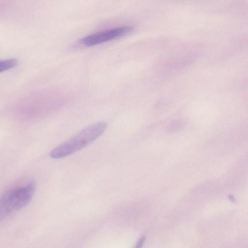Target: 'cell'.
<instances>
[{"label":"cell","mask_w":248,"mask_h":248,"mask_svg":"<svg viewBox=\"0 0 248 248\" xmlns=\"http://www.w3.org/2000/svg\"><path fill=\"white\" fill-rule=\"evenodd\" d=\"M36 187L35 182H30L5 192L0 200V220L28 205L34 195Z\"/></svg>","instance_id":"2"},{"label":"cell","mask_w":248,"mask_h":248,"mask_svg":"<svg viewBox=\"0 0 248 248\" xmlns=\"http://www.w3.org/2000/svg\"><path fill=\"white\" fill-rule=\"evenodd\" d=\"M134 30L132 26H121L90 34L83 38L80 42L86 46H94L125 36Z\"/></svg>","instance_id":"3"},{"label":"cell","mask_w":248,"mask_h":248,"mask_svg":"<svg viewBox=\"0 0 248 248\" xmlns=\"http://www.w3.org/2000/svg\"><path fill=\"white\" fill-rule=\"evenodd\" d=\"M145 240V238L144 237H141L138 242L137 244H136V248H140L141 245L143 244L144 241Z\"/></svg>","instance_id":"5"},{"label":"cell","mask_w":248,"mask_h":248,"mask_svg":"<svg viewBox=\"0 0 248 248\" xmlns=\"http://www.w3.org/2000/svg\"><path fill=\"white\" fill-rule=\"evenodd\" d=\"M181 125L180 122H175L173 124L170 126L171 129H176Z\"/></svg>","instance_id":"6"},{"label":"cell","mask_w":248,"mask_h":248,"mask_svg":"<svg viewBox=\"0 0 248 248\" xmlns=\"http://www.w3.org/2000/svg\"><path fill=\"white\" fill-rule=\"evenodd\" d=\"M107 127L105 122L93 124L54 148L50 156L54 159L63 158L84 148L100 137Z\"/></svg>","instance_id":"1"},{"label":"cell","mask_w":248,"mask_h":248,"mask_svg":"<svg viewBox=\"0 0 248 248\" xmlns=\"http://www.w3.org/2000/svg\"><path fill=\"white\" fill-rule=\"evenodd\" d=\"M17 61L15 59L1 60L0 62V72H5L16 66Z\"/></svg>","instance_id":"4"}]
</instances>
